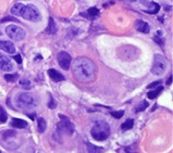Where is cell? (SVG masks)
I'll return each mask as SVG.
<instances>
[{
    "label": "cell",
    "instance_id": "obj_1",
    "mask_svg": "<svg viewBox=\"0 0 173 153\" xmlns=\"http://www.w3.org/2000/svg\"><path fill=\"white\" fill-rule=\"evenodd\" d=\"M98 69L95 63L85 56L77 58L72 65V73L75 78L82 83L93 82L96 79Z\"/></svg>",
    "mask_w": 173,
    "mask_h": 153
},
{
    "label": "cell",
    "instance_id": "obj_2",
    "mask_svg": "<svg viewBox=\"0 0 173 153\" xmlns=\"http://www.w3.org/2000/svg\"><path fill=\"white\" fill-rule=\"evenodd\" d=\"M16 105L21 109L24 110H32L38 105V99L34 95L27 92L19 93L15 99Z\"/></svg>",
    "mask_w": 173,
    "mask_h": 153
},
{
    "label": "cell",
    "instance_id": "obj_3",
    "mask_svg": "<svg viewBox=\"0 0 173 153\" xmlns=\"http://www.w3.org/2000/svg\"><path fill=\"white\" fill-rule=\"evenodd\" d=\"M91 136L97 141H104L110 134V127L105 121H98L94 124L91 131Z\"/></svg>",
    "mask_w": 173,
    "mask_h": 153
},
{
    "label": "cell",
    "instance_id": "obj_4",
    "mask_svg": "<svg viewBox=\"0 0 173 153\" xmlns=\"http://www.w3.org/2000/svg\"><path fill=\"white\" fill-rule=\"evenodd\" d=\"M60 121L57 124V133L59 134H65V135H72L75 133V124H73L71 120L63 115H59Z\"/></svg>",
    "mask_w": 173,
    "mask_h": 153
},
{
    "label": "cell",
    "instance_id": "obj_5",
    "mask_svg": "<svg viewBox=\"0 0 173 153\" xmlns=\"http://www.w3.org/2000/svg\"><path fill=\"white\" fill-rule=\"evenodd\" d=\"M168 61L160 54H156L153 56V63L152 67V72L154 75H161L167 70Z\"/></svg>",
    "mask_w": 173,
    "mask_h": 153
},
{
    "label": "cell",
    "instance_id": "obj_6",
    "mask_svg": "<svg viewBox=\"0 0 173 153\" xmlns=\"http://www.w3.org/2000/svg\"><path fill=\"white\" fill-rule=\"evenodd\" d=\"M22 17L31 22H38L40 19V11L34 5L28 4L24 6V10L22 14Z\"/></svg>",
    "mask_w": 173,
    "mask_h": 153
},
{
    "label": "cell",
    "instance_id": "obj_7",
    "mask_svg": "<svg viewBox=\"0 0 173 153\" xmlns=\"http://www.w3.org/2000/svg\"><path fill=\"white\" fill-rule=\"evenodd\" d=\"M6 33L11 39L15 42H20L26 38V31L23 28L16 27L14 25H11L6 27Z\"/></svg>",
    "mask_w": 173,
    "mask_h": 153
},
{
    "label": "cell",
    "instance_id": "obj_8",
    "mask_svg": "<svg viewBox=\"0 0 173 153\" xmlns=\"http://www.w3.org/2000/svg\"><path fill=\"white\" fill-rule=\"evenodd\" d=\"M57 61H59V66L65 70H69L70 66H71V62H72V56L70 54H68L67 52H60L59 55H57Z\"/></svg>",
    "mask_w": 173,
    "mask_h": 153
},
{
    "label": "cell",
    "instance_id": "obj_9",
    "mask_svg": "<svg viewBox=\"0 0 173 153\" xmlns=\"http://www.w3.org/2000/svg\"><path fill=\"white\" fill-rule=\"evenodd\" d=\"M0 50H2L10 55L14 54L16 51L14 44L8 41H0Z\"/></svg>",
    "mask_w": 173,
    "mask_h": 153
},
{
    "label": "cell",
    "instance_id": "obj_10",
    "mask_svg": "<svg viewBox=\"0 0 173 153\" xmlns=\"http://www.w3.org/2000/svg\"><path fill=\"white\" fill-rule=\"evenodd\" d=\"M48 75L50 76V78L53 80V81L55 82H61V81H64V76L59 73V71H57L55 69H50V70H48Z\"/></svg>",
    "mask_w": 173,
    "mask_h": 153
},
{
    "label": "cell",
    "instance_id": "obj_11",
    "mask_svg": "<svg viewBox=\"0 0 173 153\" xmlns=\"http://www.w3.org/2000/svg\"><path fill=\"white\" fill-rule=\"evenodd\" d=\"M136 28L137 31L139 32H142V33H149L150 32V27L149 25L142 21V20H137L136 23Z\"/></svg>",
    "mask_w": 173,
    "mask_h": 153
},
{
    "label": "cell",
    "instance_id": "obj_12",
    "mask_svg": "<svg viewBox=\"0 0 173 153\" xmlns=\"http://www.w3.org/2000/svg\"><path fill=\"white\" fill-rule=\"evenodd\" d=\"M24 6L22 3H16L12 6V8L11 9V12L15 15V16H19V17H22V14L24 12Z\"/></svg>",
    "mask_w": 173,
    "mask_h": 153
},
{
    "label": "cell",
    "instance_id": "obj_13",
    "mask_svg": "<svg viewBox=\"0 0 173 153\" xmlns=\"http://www.w3.org/2000/svg\"><path fill=\"white\" fill-rule=\"evenodd\" d=\"M11 125L12 127H14V128H17V129H24L27 126V122L26 121V120H24V119L14 117V118L11 119Z\"/></svg>",
    "mask_w": 173,
    "mask_h": 153
},
{
    "label": "cell",
    "instance_id": "obj_14",
    "mask_svg": "<svg viewBox=\"0 0 173 153\" xmlns=\"http://www.w3.org/2000/svg\"><path fill=\"white\" fill-rule=\"evenodd\" d=\"M0 70L3 71H11L13 70V65L9 58L0 61Z\"/></svg>",
    "mask_w": 173,
    "mask_h": 153
},
{
    "label": "cell",
    "instance_id": "obj_15",
    "mask_svg": "<svg viewBox=\"0 0 173 153\" xmlns=\"http://www.w3.org/2000/svg\"><path fill=\"white\" fill-rule=\"evenodd\" d=\"M46 32L50 35H54V34L56 33V25L55 20L52 17L49 18V23H48V27H47Z\"/></svg>",
    "mask_w": 173,
    "mask_h": 153
},
{
    "label": "cell",
    "instance_id": "obj_16",
    "mask_svg": "<svg viewBox=\"0 0 173 153\" xmlns=\"http://www.w3.org/2000/svg\"><path fill=\"white\" fill-rule=\"evenodd\" d=\"M149 8H150V10L144 11L145 12L149 13V14H156V13L159 11V10H160V6H159L157 3H154V2H152V3L150 4Z\"/></svg>",
    "mask_w": 173,
    "mask_h": 153
},
{
    "label": "cell",
    "instance_id": "obj_17",
    "mask_svg": "<svg viewBox=\"0 0 173 153\" xmlns=\"http://www.w3.org/2000/svg\"><path fill=\"white\" fill-rule=\"evenodd\" d=\"M163 86H157L155 88L154 90H151L149 93H148V98L149 99H151V100H153V99H155L157 96L160 94V92L163 90Z\"/></svg>",
    "mask_w": 173,
    "mask_h": 153
},
{
    "label": "cell",
    "instance_id": "obj_18",
    "mask_svg": "<svg viewBox=\"0 0 173 153\" xmlns=\"http://www.w3.org/2000/svg\"><path fill=\"white\" fill-rule=\"evenodd\" d=\"M37 123H38V132L39 133H43L46 129V121L43 117H38L37 118Z\"/></svg>",
    "mask_w": 173,
    "mask_h": 153
},
{
    "label": "cell",
    "instance_id": "obj_19",
    "mask_svg": "<svg viewBox=\"0 0 173 153\" xmlns=\"http://www.w3.org/2000/svg\"><path fill=\"white\" fill-rule=\"evenodd\" d=\"M19 84H20V86L24 88V89H26V90L31 89L32 86H32V83L29 81V80H27V79H22V80H20Z\"/></svg>",
    "mask_w": 173,
    "mask_h": 153
},
{
    "label": "cell",
    "instance_id": "obj_20",
    "mask_svg": "<svg viewBox=\"0 0 173 153\" xmlns=\"http://www.w3.org/2000/svg\"><path fill=\"white\" fill-rule=\"evenodd\" d=\"M87 148H88V152H92V153H97V152H102L104 149L103 148H100V147H97V146H94L92 144H89V143H87Z\"/></svg>",
    "mask_w": 173,
    "mask_h": 153
},
{
    "label": "cell",
    "instance_id": "obj_21",
    "mask_svg": "<svg viewBox=\"0 0 173 153\" xmlns=\"http://www.w3.org/2000/svg\"><path fill=\"white\" fill-rule=\"evenodd\" d=\"M134 126V120L132 118H128L125 122H123L121 125V129L123 131H126V130H130Z\"/></svg>",
    "mask_w": 173,
    "mask_h": 153
},
{
    "label": "cell",
    "instance_id": "obj_22",
    "mask_svg": "<svg viewBox=\"0 0 173 153\" xmlns=\"http://www.w3.org/2000/svg\"><path fill=\"white\" fill-rule=\"evenodd\" d=\"M147 107H149V103H148V101H143L135 108V112H136V113L137 112H142V111L146 110Z\"/></svg>",
    "mask_w": 173,
    "mask_h": 153
},
{
    "label": "cell",
    "instance_id": "obj_23",
    "mask_svg": "<svg viewBox=\"0 0 173 153\" xmlns=\"http://www.w3.org/2000/svg\"><path fill=\"white\" fill-rule=\"evenodd\" d=\"M8 119V115L3 107H0V123H5Z\"/></svg>",
    "mask_w": 173,
    "mask_h": 153
},
{
    "label": "cell",
    "instance_id": "obj_24",
    "mask_svg": "<svg viewBox=\"0 0 173 153\" xmlns=\"http://www.w3.org/2000/svg\"><path fill=\"white\" fill-rule=\"evenodd\" d=\"M99 10L97 9V8H90V9H88V11H87V13L89 15V16H91V17H95V16H97V15H99Z\"/></svg>",
    "mask_w": 173,
    "mask_h": 153
},
{
    "label": "cell",
    "instance_id": "obj_25",
    "mask_svg": "<svg viewBox=\"0 0 173 153\" xmlns=\"http://www.w3.org/2000/svg\"><path fill=\"white\" fill-rule=\"evenodd\" d=\"M111 116H113L115 118L120 119L123 115H124V110H120V111H114V112H110Z\"/></svg>",
    "mask_w": 173,
    "mask_h": 153
},
{
    "label": "cell",
    "instance_id": "obj_26",
    "mask_svg": "<svg viewBox=\"0 0 173 153\" xmlns=\"http://www.w3.org/2000/svg\"><path fill=\"white\" fill-rule=\"evenodd\" d=\"M18 77H19V75L17 73H15V74H6L4 76V78L7 80L8 82H14Z\"/></svg>",
    "mask_w": 173,
    "mask_h": 153
},
{
    "label": "cell",
    "instance_id": "obj_27",
    "mask_svg": "<svg viewBox=\"0 0 173 153\" xmlns=\"http://www.w3.org/2000/svg\"><path fill=\"white\" fill-rule=\"evenodd\" d=\"M48 107L50 109H55L56 107V100L50 96V98H49V101H48Z\"/></svg>",
    "mask_w": 173,
    "mask_h": 153
},
{
    "label": "cell",
    "instance_id": "obj_28",
    "mask_svg": "<svg viewBox=\"0 0 173 153\" xmlns=\"http://www.w3.org/2000/svg\"><path fill=\"white\" fill-rule=\"evenodd\" d=\"M15 133H16L15 131H6V132L3 133V137L5 139L9 138V137H12V136L15 135Z\"/></svg>",
    "mask_w": 173,
    "mask_h": 153
},
{
    "label": "cell",
    "instance_id": "obj_29",
    "mask_svg": "<svg viewBox=\"0 0 173 153\" xmlns=\"http://www.w3.org/2000/svg\"><path fill=\"white\" fill-rule=\"evenodd\" d=\"M1 23H5V22H19L16 18L14 17H11V16H7V17L3 18L1 21H0Z\"/></svg>",
    "mask_w": 173,
    "mask_h": 153
},
{
    "label": "cell",
    "instance_id": "obj_30",
    "mask_svg": "<svg viewBox=\"0 0 173 153\" xmlns=\"http://www.w3.org/2000/svg\"><path fill=\"white\" fill-rule=\"evenodd\" d=\"M161 85V81H155L152 84H150L149 86H147V88H149V89H151V88H156L157 86H159Z\"/></svg>",
    "mask_w": 173,
    "mask_h": 153
},
{
    "label": "cell",
    "instance_id": "obj_31",
    "mask_svg": "<svg viewBox=\"0 0 173 153\" xmlns=\"http://www.w3.org/2000/svg\"><path fill=\"white\" fill-rule=\"evenodd\" d=\"M153 39L154 41L157 42L158 44H160L161 46H163V44H164V41H162V39H160V37L159 36H155L154 38H153Z\"/></svg>",
    "mask_w": 173,
    "mask_h": 153
},
{
    "label": "cell",
    "instance_id": "obj_32",
    "mask_svg": "<svg viewBox=\"0 0 173 153\" xmlns=\"http://www.w3.org/2000/svg\"><path fill=\"white\" fill-rule=\"evenodd\" d=\"M13 59L17 62L18 64H21L22 63V58H21V55H16L15 56H13Z\"/></svg>",
    "mask_w": 173,
    "mask_h": 153
},
{
    "label": "cell",
    "instance_id": "obj_33",
    "mask_svg": "<svg viewBox=\"0 0 173 153\" xmlns=\"http://www.w3.org/2000/svg\"><path fill=\"white\" fill-rule=\"evenodd\" d=\"M171 83H172V75H170V76H169V78H168V80L167 84L169 86V85H171Z\"/></svg>",
    "mask_w": 173,
    "mask_h": 153
},
{
    "label": "cell",
    "instance_id": "obj_34",
    "mask_svg": "<svg viewBox=\"0 0 173 153\" xmlns=\"http://www.w3.org/2000/svg\"><path fill=\"white\" fill-rule=\"evenodd\" d=\"M4 59H8V58H6L5 55H3L0 54V61H1V60H4Z\"/></svg>",
    "mask_w": 173,
    "mask_h": 153
},
{
    "label": "cell",
    "instance_id": "obj_35",
    "mask_svg": "<svg viewBox=\"0 0 173 153\" xmlns=\"http://www.w3.org/2000/svg\"><path fill=\"white\" fill-rule=\"evenodd\" d=\"M131 1H138V0H131Z\"/></svg>",
    "mask_w": 173,
    "mask_h": 153
},
{
    "label": "cell",
    "instance_id": "obj_36",
    "mask_svg": "<svg viewBox=\"0 0 173 153\" xmlns=\"http://www.w3.org/2000/svg\"><path fill=\"white\" fill-rule=\"evenodd\" d=\"M2 35V33H1V31H0V36H1Z\"/></svg>",
    "mask_w": 173,
    "mask_h": 153
},
{
    "label": "cell",
    "instance_id": "obj_37",
    "mask_svg": "<svg viewBox=\"0 0 173 153\" xmlns=\"http://www.w3.org/2000/svg\"><path fill=\"white\" fill-rule=\"evenodd\" d=\"M0 153H1V151H0Z\"/></svg>",
    "mask_w": 173,
    "mask_h": 153
}]
</instances>
